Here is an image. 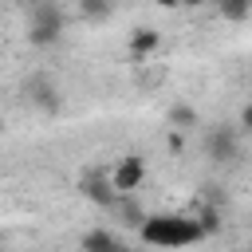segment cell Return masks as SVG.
Wrapping results in <instances>:
<instances>
[{"instance_id":"obj_1","label":"cell","mask_w":252,"mask_h":252,"mask_svg":"<svg viewBox=\"0 0 252 252\" xmlns=\"http://www.w3.org/2000/svg\"><path fill=\"white\" fill-rule=\"evenodd\" d=\"M142 240L146 244H158V248H181V244H197L205 236L201 220L193 217H177V213H161V217H146L138 224Z\"/></svg>"},{"instance_id":"obj_2","label":"cell","mask_w":252,"mask_h":252,"mask_svg":"<svg viewBox=\"0 0 252 252\" xmlns=\"http://www.w3.org/2000/svg\"><path fill=\"white\" fill-rule=\"evenodd\" d=\"M63 35V12L55 0H32L28 12V43L32 47H51Z\"/></svg>"},{"instance_id":"obj_3","label":"cell","mask_w":252,"mask_h":252,"mask_svg":"<svg viewBox=\"0 0 252 252\" xmlns=\"http://www.w3.org/2000/svg\"><path fill=\"white\" fill-rule=\"evenodd\" d=\"M205 158L217 165H232L240 158V134L232 126H213L205 130Z\"/></svg>"},{"instance_id":"obj_4","label":"cell","mask_w":252,"mask_h":252,"mask_svg":"<svg viewBox=\"0 0 252 252\" xmlns=\"http://www.w3.org/2000/svg\"><path fill=\"white\" fill-rule=\"evenodd\" d=\"M24 98H28L35 110H43V114H59V110H63V94H59V87H55L47 75H32V79L24 83Z\"/></svg>"},{"instance_id":"obj_5","label":"cell","mask_w":252,"mask_h":252,"mask_svg":"<svg viewBox=\"0 0 252 252\" xmlns=\"http://www.w3.org/2000/svg\"><path fill=\"white\" fill-rule=\"evenodd\" d=\"M142 177H146V161H142V154H126V158L114 165L110 185H114L118 197H122V193H134V189L142 185Z\"/></svg>"},{"instance_id":"obj_6","label":"cell","mask_w":252,"mask_h":252,"mask_svg":"<svg viewBox=\"0 0 252 252\" xmlns=\"http://www.w3.org/2000/svg\"><path fill=\"white\" fill-rule=\"evenodd\" d=\"M83 197H87V201H94V205H102V209L118 205V189H114L106 177H98V173L83 181Z\"/></svg>"},{"instance_id":"obj_7","label":"cell","mask_w":252,"mask_h":252,"mask_svg":"<svg viewBox=\"0 0 252 252\" xmlns=\"http://www.w3.org/2000/svg\"><path fill=\"white\" fill-rule=\"evenodd\" d=\"M158 47H161V32H154V28H134L130 32V55L134 59H146Z\"/></svg>"},{"instance_id":"obj_8","label":"cell","mask_w":252,"mask_h":252,"mask_svg":"<svg viewBox=\"0 0 252 252\" xmlns=\"http://www.w3.org/2000/svg\"><path fill=\"white\" fill-rule=\"evenodd\" d=\"M118 248H122L118 236L106 232V228H91V232H83V252H118Z\"/></svg>"},{"instance_id":"obj_9","label":"cell","mask_w":252,"mask_h":252,"mask_svg":"<svg viewBox=\"0 0 252 252\" xmlns=\"http://www.w3.org/2000/svg\"><path fill=\"white\" fill-rule=\"evenodd\" d=\"M169 126H177V130L197 126V110H193L189 102H173V106H169Z\"/></svg>"},{"instance_id":"obj_10","label":"cell","mask_w":252,"mask_h":252,"mask_svg":"<svg viewBox=\"0 0 252 252\" xmlns=\"http://www.w3.org/2000/svg\"><path fill=\"white\" fill-rule=\"evenodd\" d=\"M217 8H220V16L224 20H248L252 16V0H217Z\"/></svg>"},{"instance_id":"obj_11","label":"cell","mask_w":252,"mask_h":252,"mask_svg":"<svg viewBox=\"0 0 252 252\" xmlns=\"http://www.w3.org/2000/svg\"><path fill=\"white\" fill-rule=\"evenodd\" d=\"M118 209H122V217H126V224H134V228H138V224L146 220V213L138 209V201H134V193H122V197H118Z\"/></svg>"},{"instance_id":"obj_12","label":"cell","mask_w":252,"mask_h":252,"mask_svg":"<svg viewBox=\"0 0 252 252\" xmlns=\"http://www.w3.org/2000/svg\"><path fill=\"white\" fill-rule=\"evenodd\" d=\"M79 8H83V16H94V20H102L114 4H106V0H79Z\"/></svg>"},{"instance_id":"obj_13","label":"cell","mask_w":252,"mask_h":252,"mask_svg":"<svg viewBox=\"0 0 252 252\" xmlns=\"http://www.w3.org/2000/svg\"><path fill=\"white\" fill-rule=\"evenodd\" d=\"M240 126H244V130H252V102L240 110Z\"/></svg>"},{"instance_id":"obj_14","label":"cell","mask_w":252,"mask_h":252,"mask_svg":"<svg viewBox=\"0 0 252 252\" xmlns=\"http://www.w3.org/2000/svg\"><path fill=\"white\" fill-rule=\"evenodd\" d=\"M181 4H189V8H201V4H209V0H181Z\"/></svg>"},{"instance_id":"obj_15","label":"cell","mask_w":252,"mask_h":252,"mask_svg":"<svg viewBox=\"0 0 252 252\" xmlns=\"http://www.w3.org/2000/svg\"><path fill=\"white\" fill-rule=\"evenodd\" d=\"M158 4H161V8H177L181 0H158Z\"/></svg>"},{"instance_id":"obj_16","label":"cell","mask_w":252,"mask_h":252,"mask_svg":"<svg viewBox=\"0 0 252 252\" xmlns=\"http://www.w3.org/2000/svg\"><path fill=\"white\" fill-rule=\"evenodd\" d=\"M106 4H118V0H106Z\"/></svg>"},{"instance_id":"obj_17","label":"cell","mask_w":252,"mask_h":252,"mask_svg":"<svg viewBox=\"0 0 252 252\" xmlns=\"http://www.w3.org/2000/svg\"><path fill=\"white\" fill-rule=\"evenodd\" d=\"M0 130H4V122H0Z\"/></svg>"},{"instance_id":"obj_18","label":"cell","mask_w":252,"mask_h":252,"mask_svg":"<svg viewBox=\"0 0 252 252\" xmlns=\"http://www.w3.org/2000/svg\"><path fill=\"white\" fill-rule=\"evenodd\" d=\"M118 252H126V248H118Z\"/></svg>"}]
</instances>
